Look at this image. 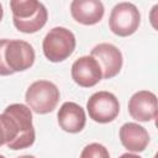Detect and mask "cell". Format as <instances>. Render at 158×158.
I'll return each mask as SVG.
<instances>
[{
  "mask_svg": "<svg viewBox=\"0 0 158 158\" xmlns=\"http://www.w3.org/2000/svg\"><path fill=\"white\" fill-rule=\"evenodd\" d=\"M2 15H4V10H2V6H1V4H0V21H1V19H2Z\"/></svg>",
  "mask_w": 158,
  "mask_h": 158,
  "instance_id": "16",
  "label": "cell"
},
{
  "mask_svg": "<svg viewBox=\"0 0 158 158\" xmlns=\"http://www.w3.org/2000/svg\"><path fill=\"white\" fill-rule=\"evenodd\" d=\"M70 14L77 22L91 26L102 20L105 7L100 0H73Z\"/></svg>",
  "mask_w": 158,
  "mask_h": 158,
  "instance_id": "11",
  "label": "cell"
},
{
  "mask_svg": "<svg viewBox=\"0 0 158 158\" xmlns=\"http://www.w3.org/2000/svg\"><path fill=\"white\" fill-rule=\"evenodd\" d=\"M128 112L132 118L148 122L157 117V96L148 90L135 93L128 100Z\"/></svg>",
  "mask_w": 158,
  "mask_h": 158,
  "instance_id": "10",
  "label": "cell"
},
{
  "mask_svg": "<svg viewBox=\"0 0 158 158\" xmlns=\"http://www.w3.org/2000/svg\"><path fill=\"white\" fill-rule=\"evenodd\" d=\"M7 42H9L7 38L0 40V75H4V77L14 74V72L7 67V64H6V62H5V56H4V53H5V47H6Z\"/></svg>",
  "mask_w": 158,
  "mask_h": 158,
  "instance_id": "15",
  "label": "cell"
},
{
  "mask_svg": "<svg viewBox=\"0 0 158 158\" xmlns=\"http://www.w3.org/2000/svg\"><path fill=\"white\" fill-rule=\"evenodd\" d=\"M4 56L7 67L14 73L23 72L31 68L35 62L33 47L22 40H9Z\"/></svg>",
  "mask_w": 158,
  "mask_h": 158,
  "instance_id": "7",
  "label": "cell"
},
{
  "mask_svg": "<svg viewBox=\"0 0 158 158\" xmlns=\"http://www.w3.org/2000/svg\"><path fill=\"white\" fill-rule=\"evenodd\" d=\"M57 117H58L59 127L63 131L69 132V133L80 132L84 128L85 122H86L84 109L73 101L64 102L60 106L57 114Z\"/></svg>",
  "mask_w": 158,
  "mask_h": 158,
  "instance_id": "12",
  "label": "cell"
},
{
  "mask_svg": "<svg viewBox=\"0 0 158 158\" xmlns=\"http://www.w3.org/2000/svg\"><path fill=\"white\" fill-rule=\"evenodd\" d=\"M139 22V11L132 2H120L115 5L109 17V27L111 32L120 37L133 35L138 30Z\"/></svg>",
  "mask_w": 158,
  "mask_h": 158,
  "instance_id": "5",
  "label": "cell"
},
{
  "mask_svg": "<svg viewBox=\"0 0 158 158\" xmlns=\"http://www.w3.org/2000/svg\"><path fill=\"white\" fill-rule=\"evenodd\" d=\"M86 110L89 117L95 122L107 123L117 117L120 112V104L112 93L98 91L89 98L86 102Z\"/></svg>",
  "mask_w": 158,
  "mask_h": 158,
  "instance_id": "6",
  "label": "cell"
},
{
  "mask_svg": "<svg viewBox=\"0 0 158 158\" xmlns=\"http://www.w3.org/2000/svg\"><path fill=\"white\" fill-rule=\"evenodd\" d=\"M90 56L94 57L99 63L104 79H111L116 77L122 68V53L116 46L111 43L96 44L91 49Z\"/></svg>",
  "mask_w": 158,
  "mask_h": 158,
  "instance_id": "8",
  "label": "cell"
},
{
  "mask_svg": "<svg viewBox=\"0 0 158 158\" xmlns=\"http://www.w3.org/2000/svg\"><path fill=\"white\" fill-rule=\"evenodd\" d=\"M42 49L49 62H63L75 49V36L65 27H53L43 38Z\"/></svg>",
  "mask_w": 158,
  "mask_h": 158,
  "instance_id": "3",
  "label": "cell"
},
{
  "mask_svg": "<svg viewBox=\"0 0 158 158\" xmlns=\"http://www.w3.org/2000/svg\"><path fill=\"white\" fill-rule=\"evenodd\" d=\"M36 138L31 109L23 104H11L0 114V147L6 144L12 151L25 149Z\"/></svg>",
  "mask_w": 158,
  "mask_h": 158,
  "instance_id": "1",
  "label": "cell"
},
{
  "mask_svg": "<svg viewBox=\"0 0 158 158\" xmlns=\"http://www.w3.org/2000/svg\"><path fill=\"white\" fill-rule=\"evenodd\" d=\"M120 141L127 151L139 153L147 148L149 143V135L141 125L127 122L120 128Z\"/></svg>",
  "mask_w": 158,
  "mask_h": 158,
  "instance_id": "13",
  "label": "cell"
},
{
  "mask_svg": "<svg viewBox=\"0 0 158 158\" xmlns=\"http://www.w3.org/2000/svg\"><path fill=\"white\" fill-rule=\"evenodd\" d=\"M59 89L48 80H37L26 90L25 100L27 106L36 114L52 112L59 101Z\"/></svg>",
  "mask_w": 158,
  "mask_h": 158,
  "instance_id": "4",
  "label": "cell"
},
{
  "mask_svg": "<svg viewBox=\"0 0 158 158\" xmlns=\"http://www.w3.org/2000/svg\"><path fill=\"white\" fill-rule=\"evenodd\" d=\"M110 154L109 152L106 151V148L102 146V144H99V143H91V144H88L84 151L80 153V157L81 158H85V157H94V158H99V157H105L107 158Z\"/></svg>",
  "mask_w": 158,
  "mask_h": 158,
  "instance_id": "14",
  "label": "cell"
},
{
  "mask_svg": "<svg viewBox=\"0 0 158 158\" xmlns=\"http://www.w3.org/2000/svg\"><path fill=\"white\" fill-rule=\"evenodd\" d=\"M15 27L23 33H35L47 22L48 12L38 0H10Z\"/></svg>",
  "mask_w": 158,
  "mask_h": 158,
  "instance_id": "2",
  "label": "cell"
},
{
  "mask_svg": "<svg viewBox=\"0 0 158 158\" xmlns=\"http://www.w3.org/2000/svg\"><path fill=\"white\" fill-rule=\"evenodd\" d=\"M72 78L73 80L81 88H91L96 85L101 78L102 72L96 62V59L91 56H84L78 58L72 65Z\"/></svg>",
  "mask_w": 158,
  "mask_h": 158,
  "instance_id": "9",
  "label": "cell"
}]
</instances>
